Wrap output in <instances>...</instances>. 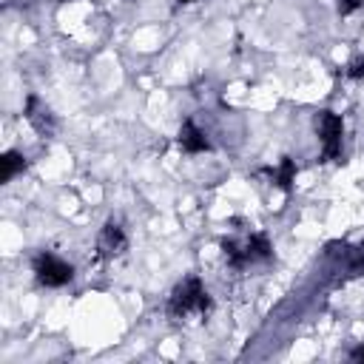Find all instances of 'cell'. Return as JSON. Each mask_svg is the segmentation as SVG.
Masks as SVG:
<instances>
[{
  "mask_svg": "<svg viewBox=\"0 0 364 364\" xmlns=\"http://www.w3.org/2000/svg\"><path fill=\"white\" fill-rule=\"evenodd\" d=\"M210 296L202 284L199 276H185L168 296V316L171 318H185L191 313H208L210 310Z\"/></svg>",
  "mask_w": 364,
  "mask_h": 364,
  "instance_id": "6da1fadb",
  "label": "cell"
},
{
  "mask_svg": "<svg viewBox=\"0 0 364 364\" xmlns=\"http://www.w3.org/2000/svg\"><path fill=\"white\" fill-rule=\"evenodd\" d=\"M316 134L321 139V156L330 162H341V139H344V119L336 111H318L316 119Z\"/></svg>",
  "mask_w": 364,
  "mask_h": 364,
  "instance_id": "7a4b0ae2",
  "label": "cell"
},
{
  "mask_svg": "<svg viewBox=\"0 0 364 364\" xmlns=\"http://www.w3.org/2000/svg\"><path fill=\"white\" fill-rule=\"evenodd\" d=\"M31 270H34V279L43 287H65L74 279V267L65 259H60L54 253H46V250L31 259Z\"/></svg>",
  "mask_w": 364,
  "mask_h": 364,
  "instance_id": "3957f363",
  "label": "cell"
},
{
  "mask_svg": "<svg viewBox=\"0 0 364 364\" xmlns=\"http://www.w3.org/2000/svg\"><path fill=\"white\" fill-rule=\"evenodd\" d=\"M23 117H26V122H28L40 136H54V134H57V114H54L37 94H28V97H26Z\"/></svg>",
  "mask_w": 364,
  "mask_h": 364,
  "instance_id": "277c9868",
  "label": "cell"
},
{
  "mask_svg": "<svg viewBox=\"0 0 364 364\" xmlns=\"http://www.w3.org/2000/svg\"><path fill=\"white\" fill-rule=\"evenodd\" d=\"M97 250H100V256H105V259L122 256V253L128 250V236H125V230H122L119 222L108 219V222L102 225V230H100V236H97Z\"/></svg>",
  "mask_w": 364,
  "mask_h": 364,
  "instance_id": "5b68a950",
  "label": "cell"
},
{
  "mask_svg": "<svg viewBox=\"0 0 364 364\" xmlns=\"http://www.w3.org/2000/svg\"><path fill=\"white\" fill-rule=\"evenodd\" d=\"M176 142H179V148H182L185 154H205V151H210V139L205 136V131H202L193 119H185V122L179 125Z\"/></svg>",
  "mask_w": 364,
  "mask_h": 364,
  "instance_id": "8992f818",
  "label": "cell"
},
{
  "mask_svg": "<svg viewBox=\"0 0 364 364\" xmlns=\"http://www.w3.org/2000/svg\"><path fill=\"white\" fill-rule=\"evenodd\" d=\"M270 173V182L279 188V191H284V193H290L293 191V182H296V162L290 159V156H282L279 159V168L273 171H267Z\"/></svg>",
  "mask_w": 364,
  "mask_h": 364,
  "instance_id": "52a82bcc",
  "label": "cell"
},
{
  "mask_svg": "<svg viewBox=\"0 0 364 364\" xmlns=\"http://www.w3.org/2000/svg\"><path fill=\"white\" fill-rule=\"evenodd\" d=\"M245 253H247V262H267L273 256V245L267 239V233H250L247 242H245Z\"/></svg>",
  "mask_w": 364,
  "mask_h": 364,
  "instance_id": "ba28073f",
  "label": "cell"
},
{
  "mask_svg": "<svg viewBox=\"0 0 364 364\" xmlns=\"http://www.w3.org/2000/svg\"><path fill=\"white\" fill-rule=\"evenodd\" d=\"M26 171V156L20 154V151H6L3 156H0V179L3 182H11L17 173H23Z\"/></svg>",
  "mask_w": 364,
  "mask_h": 364,
  "instance_id": "9c48e42d",
  "label": "cell"
},
{
  "mask_svg": "<svg viewBox=\"0 0 364 364\" xmlns=\"http://www.w3.org/2000/svg\"><path fill=\"white\" fill-rule=\"evenodd\" d=\"M219 245H222L225 262H228L233 270H242V267L250 264V262H247V253H245V245H239V242H233V239H222Z\"/></svg>",
  "mask_w": 364,
  "mask_h": 364,
  "instance_id": "30bf717a",
  "label": "cell"
},
{
  "mask_svg": "<svg viewBox=\"0 0 364 364\" xmlns=\"http://www.w3.org/2000/svg\"><path fill=\"white\" fill-rule=\"evenodd\" d=\"M347 270H350L353 276H364V242H361L355 250L347 253Z\"/></svg>",
  "mask_w": 364,
  "mask_h": 364,
  "instance_id": "8fae6325",
  "label": "cell"
},
{
  "mask_svg": "<svg viewBox=\"0 0 364 364\" xmlns=\"http://www.w3.org/2000/svg\"><path fill=\"white\" fill-rule=\"evenodd\" d=\"M344 74L350 80H364V54H355L347 65H344Z\"/></svg>",
  "mask_w": 364,
  "mask_h": 364,
  "instance_id": "7c38bea8",
  "label": "cell"
},
{
  "mask_svg": "<svg viewBox=\"0 0 364 364\" xmlns=\"http://www.w3.org/2000/svg\"><path fill=\"white\" fill-rule=\"evenodd\" d=\"M364 6V0H336V11L341 14V17H350L353 11H358Z\"/></svg>",
  "mask_w": 364,
  "mask_h": 364,
  "instance_id": "4fadbf2b",
  "label": "cell"
},
{
  "mask_svg": "<svg viewBox=\"0 0 364 364\" xmlns=\"http://www.w3.org/2000/svg\"><path fill=\"white\" fill-rule=\"evenodd\" d=\"M350 358L358 361V364H364V341H358V344L350 350Z\"/></svg>",
  "mask_w": 364,
  "mask_h": 364,
  "instance_id": "5bb4252c",
  "label": "cell"
},
{
  "mask_svg": "<svg viewBox=\"0 0 364 364\" xmlns=\"http://www.w3.org/2000/svg\"><path fill=\"white\" fill-rule=\"evenodd\" d=\"M176 3H179V6H188V3H193V0H176Z\"/></svg>",
  "mask_w": 364,
  "mask_h": 364,
  "instance_id": "9a60e30c",
  "label": "cell"
}]
</instances>
